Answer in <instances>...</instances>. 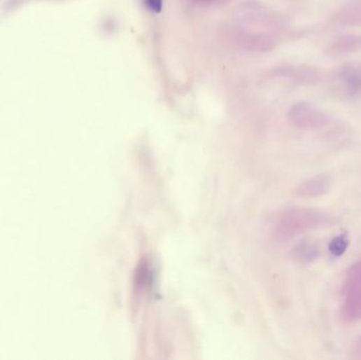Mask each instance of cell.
<instances>
[{"mask_svg": "<svg viewBox=\"0 0 361 360\" xmlns=\"http://www.w3.org/2000/svg\"><path fill=\"white\" fill-rule=\"evenodd\" d=\"M232 36L234 37V43L246 51L264 53L273 50L276 45L275 39L271 35L256 32L246 27H236Z\"/></svg>", "mask_w": 361, "mask_h": 360, "instance_id": "4", "label": "cell"}, {"mask_svg": "<svg viewBox=\"0 0 361 360\" xmlns=\"http://www.w3.org/2000/svg\"><path fill=\"white\" fill-rule=\"evenodd\" d=\"M320 256V247L313 239H304L292 249V257L302 264L312 263Z\"/></svg>", "mask_w": 361, "mask_h": 360, "instance_id": "8", "label": "cell"}, {"mask_svg": "<svg viewBox=\"0 0 361 360\" xmlns=\"http://www.w3.org/2000/svg\"><path fill=\"white\" fill-rule=\"evenodd\" d=\"M332 186H333V179L330 174H316L302 181L295 188V195L300 198H308V199L323 197L330 193Z\"/></svg>", "mask_w": 361, "mask_h": 360, "instance_id": "5", "label": "cell"}, {"mask_svg": "<svg viewBox=\"0 0 361 360\" xmlns=\"http://www.w3.org/2000/svg\"><path fill=\"white\" fill-rule=\"evenodd\" d=\"M290 125L304 130H316L330 124L329 114L306 102L295 104L288 112Z\"/></svg>", "mask_w": 361, "mask_h": 360, "instance_id": "3", "label": "cell"}, {"mask_svg": "<svg viewBox=\"0 0 361 360\" xmlns=\"http://www.w3.org/2000/svg\"><path fill=\"white\" fill-rule=\"evenodd\" d=\"M350 240H348V235L341 234L339 236L335 237L333 240L330 242L329 251H331L332 255L335 257H340L346 253L348 249Z\"/></svg>", "mask_w": 361, "mask_h": 360, "instance_id": "10", "label": "cell"}, {"mask_svg": "<svg viewBox=\"0 0 361 360\" xmlns=\"http://www.w3.org/2000/svg\"><path fill=\"white\" fill-rule=\"evenodd\" d=\"M359 50H361V35L358 34H348L338 37L330 47L331 53L336 55L355 53Z\"/></svg>", "mask_w": 361, "mask_h": 360, "instance_id": "9", "label": "cell"}, {"mask_svg": "<svg viewBox=\"0 0 361 360\" xmlns=\"http://www.w3.org/2000/svg\"><path fill=\"white\" fill-rule=\"evenodd\" d=\"M330 223V217L320 210L309 207H290L280 212L274 223V236L288 241Z\"/></svg>", "mask_w": 361, "mask_h": 360, "instance_id": "1", "label": "cell"}, {"mask_svg": "<svg viewBox=\"0 0 361 360\" xmlns=\"http://www.w3.org/2000/svg\"><path fill=\"white\" fill-rule=\"evenodd\" d=\"M353 357L356 358V359H361V336L359 337L356 345H355L354 352H353Z\"/></svg>", "mask_w": 361, "mask_h": 360, "instance_id": "13", "label": "cell"}, {"mask_svg": "<svg viewBox=\"0 0 361 360\" xmlns=\"http://www.w3.org/2000/svg\"><path fill=\"white\" fill-rule=\"evenodd\" d=\"M192 1L201 6H211L215 5V4L225 3L227 0H192Z\"/></svg>", "mask_w": 361, "mask_h": 360, "instance_id": "12", "label": "cell"}, {"mask_svg": "<svg viewBox=\"0 0 361 360\" xmlns=\"http://www.w3.org/2000/svg\"><path fill=\"white\" fill-rule=\"evenodd\" d=\"M336 88L344 97H355L361 93V68L346 66L336 76Z\"/></svg>", "mask_w": 361, "mask_h": 360, "instance_id": "6", "label": "cell"}, {"mask_svg": "<svg viewBox=\"0 0 361 360\" xmlns=\"http://www.w3.org/2000/svg\"><path fill=\"white\" fill-rule=\"evenodd\" d=\"M340 316L348 324L361 320V260L351 266L342 285Z\"/></svg>", "mask_w": 361, "mask_h": 360, "instance_id": "2", "label": "cell"}, {"mask_svg": "<svg viewBox=\"0 0 361 360\" xmlns=\"http://www.w3.org/2000/svg\"><path fill=\"white\" fill-rule=\"evenodd\" d=\"M332 20L338 26L361 27V0L346 4L334 14Z\"/></svg>", "mask_w": 361, "mask_h": 360, "instance_id": "7", "label": "cell"}, {"mask_svg": "<svg viewBox=\"0 0 361 360\" xmlns=\"http://www.w3.org/2000/svg\"><path fill=\"white\" fill-rule=\"evenodd\" d=\"M146 7L148 8L149 11L153 13H161L163 10V0H145Z\"/></svg>", "mask_w": 361, "mask_h": 360, "instance_id": "11", "label": "cell"}]
</instances>
